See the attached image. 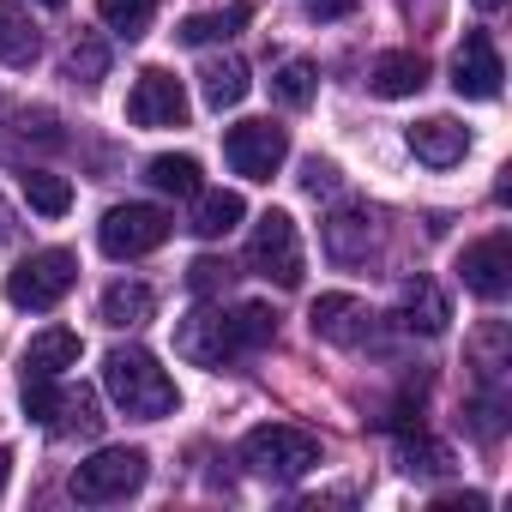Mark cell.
Segmentation results:
<instances>
[{
    "mask_svg": "<svg viewBox=\"0 0 512 512\" xmlns=\"http://www.w3.org/2000/svg\"><path fill=\"white\" fill-rule=\"evenodd\" d=\"M103 386H109V398H115L127 416H139V422H163V416H175V404H181L175 380H169V374L157 368V356L139 350V344H121V350L103 356Z\"/></svg>",
    "mask_w": 512,
    "mask_h": 512,
    "instance_id": "obj_1",
    "label": "cell"
},
{
    "mask_svg": "<svg viewBox=\"0 0 512 512\" xmlns=\"http://www.w3.org/2000/svg\"><path fill=\"white\" fill-rule=\"evenodd\" d=\"M241 464L260 482H302L320 464V440L308 428H290V422H260L241 434Z\"/></svg>",
    "mask_w": 512,
    "mask_h": 512,
    "instance_id": "obj_2",
    "label": "cell"
},
{
    "mask_svg": "<svg viewBox=\"0 0 512 512\" xmlns=\"http://www.w3.org/2000/svg\"><path fill=\"white\" fill-rule=\"evenodd\" d=\"M145 476H151L145 446H103V452H91V458L73 470L67 488H73V500H85V506H115V500L139 494Z\"/></svg>",
    "mask_w": 512,
    "mask_h": 512,
    "instance_id": "obj_3",
    "label": "cell"
},
{
    "mask_svg": "<svg viewBox=\"0 0 512 512\" xmlns=\"http://www.w3.org/2000/svg\"><path fill=\"white\" fill-rule=\"evenodd\" d=\"M247 266L272 278L278 290H296L302 284V235H296V217L290 211H260V223H253V241H247Z\"/></svg>",
    "mask_w": 512,
    "mask_h": 512,
    "instance_id": "obj_4",
    "label": "cell"
},
{
    "mask_svg": "<svg viewBox=\"0 0 512 512\" xmlns=\"http://www.w3.org/2000/svg\"><path fill=\"white\" fill-rule=\"evenodd\" d=\"M73 284H79V260L67 247H43V253H31L19 272H7V302L31 308V314H49Z\"/></svg>",
    "mask_w": 512,
    "mask_h": 512,
    "instance_id": "obj_5",
    "label": "cell"
},
{
    "mask_svg": "<svg viewBox=\"0 0 512 512\" xmlns=\"http://www.w3.org/2000/svg\"><path fill=\"white\" fill-rule=\"evenodd\" d=\"M169 211H157V205H115L103 223H97V241H103V253L109 260H145V253H157L163 241H169Z\"/></svg>",
    "mask_w": 512,
    "mask_h": 512,
    "instance_id": "obj_6",
    "label": "cell"
},
{
    "mask_svg": "<svg viewBox=\"0 0 512 512\" xmlns=\"http://www.w3.org/2000/svg\"><path fill=\"white\" fill-rule=\"evenodd\" d=\"M223 157L247 181H272L284 169V157H290V133L278 121H241V127L223 133Z\"/></svg>",
    "mask_w": 512,
    "mask_h": 512,
    "instance_id": "obj_7",
    "label": "cell"
},
{
    "mask_svg": "<svg viewBox=\"0 0 512 512\" xmlns=\"http://www.w3.org/2000/svg\"><path fill=\"white\" fill-rule=\"evenodd\" d=\"M175 356L193 362V368H223L241 356V338H235V320L223 308H193L181 326H175Z\"/></svg>",
    "mask_w": 512,
    "mask_h": 512,
    "instance_id": "obj_8",
    "label": "cell"
},
{
    "mask_svg": "<svg viewBox=\"0 0 512 512\" xmlns=\"http://www.w3.org/2000/svg\"><path fill=\"white\" fill-rule=\"evenodd\" d=\"M458 278H464V290H470V296L500 302V296L512 290V235H506V229H494V235L470 241V247H464V260H458Z\"/></svg>",
    "mask_w": 512,
    "mask_h": 512,
    "instance_id": "obj_9",
    "label": "cell"
},
{
    "mask_svg": "<svg viewBox=\"0 0 512 512\" xmlns=\"http://www.w3.org/2000/svg\"><path fill=\"white\" fill-rule=\"evenodd\" d=\"M500 79H506V67H500L494 37L488 31H464V43L452 55V91L470 97V103H488V97H500Z\"/></svg>",
    "mask_w": 512,
    "mask_h": 512,
    "instance_id": "obj_10",
    "label": "cell"
},
{
    "mask_svg": "<svg viewBox=\"0 0 512 512\" xmlns=\"http://www.w3.org/2000/svg\"><path fill=\"white\" fill-rule=\"evenodd\" d=\"M127 121L133 127H187V91H181V79L163 73V67H145L139 85H133V97H127Z\"/></svg>",
    "mask_w": 512,
    "mask_h": 512,
    "instance_id": "obj_11",
    "label": "cell"
},
{
    "mask_svg": "<svg viewBox=\"0 0 512 512\" xmlns=\"http://www.w3.org/2000/svg\"><path fill=\"white\" fill-rule=\"evenodd\" d=\"M368 302L362 296H320L314 308H308V326H314V338H326V344H362L368 338Z\"/></svg>",
    "mask_w": 512,
    "mask_h": 512,
    "instance_id": "obj_12",
    "label": "cell"
},
{
    "mask_svg": "<svg viewBox=\"0 0 512 512\" xmlns=\"http://www.w3.org/2000/svg\"><path fill=\"white\" fill-rule=\"evenodd\" d=\"M326 253L338 266H362L374 253V211L368 205H338L326 217Z\"/></svg>",
    "mask_w": 512,
    "mask_h": 512,
    "instance_id": "obj_13",
    "label": "cell"
},
{
    "mask_svg": "<svg viewBox=\"0 0 512 512\" xmlns=\"http://www.w3.org/2000/svg\"><path fill=\"white\" fill-rule=\"evenodd\" d=\"M404 139H410L416 163H428V169H452V163H464V151H470V133H464L452 115H428V121H416Z\"/></svg>",
    "mask_w": 512,
    "mask_h": 512,
    "instance_id": "obj_14",
    "label": "cell"
},
{
    "mask_svg": "<svg viewBox=\"0 0 512 512\" xmlns=\"http://www.w3.org/2000/svg\"><path fill=\"white\" fill-rule=\"evenodd\" d=\"M422 85H428V61H422L416 49H392V55H380V61L368 67V91H374V97H386V103L416 97Z\"/></svg>",
    "mask_w": 512,
    "mask_h": 512,
    "instance_id": "obj_15",
    "label": "cell"
},
{
    "mask_svg": "<svg viewBox=\"0 0 512 512\" xmlns=\"http://www.w3.org/2000/svg\"><path fill=\"white\" fill-rule=\"evenodd\" d=\"M446 320H452V308H446V296H440L428 278H410V284L398 290V326H404V332L440 338V332H446Z\"/></svg>",
    "mask_w": 512,
    "mask_h": 512,
    "instance_id": "obj_16",
    "label": "cell"
},
{
    "mask_svg": "<svg viewBox=\"0 0 512 512\" xmlns=\"http://www.w3.org/2000/svg\"><path fill=\"white\" fill-rule=\"evenodd\" d=\"M247 85H253V79H247V61H241V55H217V61L199 67V97H205V109H217V115L235 109V103L247 97Z\"/></svg>",
    "mask_w": 512,
    "mask_h": 512,
    "instance_id": "obj_17",
    "label": "cell"
},
{
    "mask_svg": "<svg viewBox=\"0 0 512 512\" xmlns=\"http://www.w3.org/2000/svg\"><path fill=\"white\" fill-rule=\"evenodd\" d=\"M247 217V205H241V193H229V187H199L193 193V217H187V229L199 235V241H217V235H229L235 223Z\"/></svg>",
    "mask_w": 512,
    "mask_h": 512,
    "instance_id": "obj_18",
    "label": "cell"
},
{
    "mask_svg": "<svg viewBox=\"0 0 512 512\" xmlns=\"http://www.w3.org/2000/svg\"><path fill=\"white\" fill-rule=\"evenodd\" d=\"M157 314V296H151V284H139V278H121V284H109L103 290V326H115V332H133V326H145Z\"/></svg>",
    "mask_w": 512,
    "mask_h": 512,
    "instance_id": "obj_19",
    "label": "cell"
},
{
    "mask_svg": "<svg viewBox=\"0 0 512 512\" xmlns=\"http://www.w3.org/2000/svg\"><path fill=\"white\" fill-rule=\"evenodd\" d=\"M67 368H79V332L49 326V332H37V338L25 344V374H49V380H61Z\"/></svg>",
    "mask_w": 512,
    "mask_h": 512,
    "instance_id": "obj_20",
    "label": "cell"
},
{
    "mask_svg": "<svg viewBox=\"0 0 512 512\" xmlns=\"http://www.w3.org/2000/svg\"><path fill=\"white\" fill-rule=\"evenodd\" d=\"M253 19V7H247V0H229V7L223 13H193V19H181V43H193V49H205V43H229L241 25Z\"/></svg>",
    "mask_w": 512,
    "mask_h": 512,
    "instance_id": "obj_21",
    "label": "cell"
},
{
    "mask_svg": "<svg viewBox=\"0 0 512 512\" xmlns=\"http://www.w3.org/2000/svg\"><path fill=\"white\" fill-rule=\"evenodd\" d=\"M31 61H37V25L13 0H0V67H31Z\"/></svg>",
    "mask_w": 512,
    "mask_h": 512,
    "instance_id": "obj_22",
    "label": "cell"
},
{
    "mask_svg": "<svg viewBox=\"0 0 512 512\" xmlns=\"http://www.w3.org/2000/svg\"><path fill=\"white\" fill-rule=\"evenodd\" d=\"M19 187H25V205L43 211V217H67L73 211V181L55 175V169H25Z\"/></svg>",
    "mask_w": 512,
    "mask_h": 512,
    "instance_id": "obj_23",
    "label": "cell"
},
{
    "mask_svg": "<svg viewBox=\"0 0 512 512\" xmlns=\"http://www.w3.org/2000/svg\"><path fill=\"white\" fill-rule=\"evenodd\" d=\"M145 181H151L157 193L193 199V193H199V157H175V151H163V157L145 163Z\"/></svg>",
    "mask_w": 512,
    "mask_h": 512,
    "instance_id": "obj_24",
    "label": "cell"
},
{
    "mask_svg": "<svg viewBox=\"0 0 512 512\" xmlns=\"http://www.w3.org/2000/svg\"><path fill=\"white\" fill-rule=\"evenodd\" d=\"M49 428H55V434H85V440H91V434L103 428L97 392H85V386H79V392H61V398H55V416H49Z\"/></svg>",
    "mask_w": 512,
    "mask_h": 512,
    "instance_id": "obj_25",
    "label": "cell"
},
{
    "mask_svg": "<svg viewBox=\"0 0 512 512\" xmlns=\"http://www.w3.org/2000/svg\"><path fill=\"white\" fill-rule=\"evenodd\" d=\"M314 91H320V67H314V61H284V67L272 73V97H278L284 109H308Z\"/></svg>",
    "mask_w": 512,
    "mask_h": 512,
    "instance_id": "obj_26",
    "label": "cell"
},
{
    "mask_svg": "<svg viewBox=\"0 0 512 512\" xmlns=\"http://www.w3.org/2000/svg\"><path fill=\"white\" fill-rule=\"evenodd\" d=\"M235 338H241V356H253V350H266L272 338H278V314L266 308V302H241L235 314Z\"/></svg>",
    "mask_w": 512,
    "mask_h": 512,
    "instance_id": "obj_27",
    "label": "cell"
},
{
    "mask_svg": "<svg viewBox=\"0 0 512 512\" xmlns=\"http://www.w3.org/2000/svg\"><path fill=\"white\" fill-rule=\"evenodd\" d=\"M97 13H103V25H109V31H121V37L133 43V37H145V31H151L157 0H97Z\"/></svg>",
    "mask_w": 512,
    "mask_h": 512,
    "instance_id": "obj_28",
    "label": "cell"
},
{
    "mask_svg": "<svg viewBox=\"0 0 512 512\" xmlns=\"http://www.w3.org/2000/svg\"><path fill=\"white\" fill-rule=\"evenodd\" d=\"M103 73H109V49H103L97 37H79V43L67 49V79L91 91V85H103Z\"/></svg>",
    "mask_w": 512,
    "mask_h": 512,
    "instance_id": "obj_29",
    "label": "cell"
},
{
    "mask_svg": "<svg viewBox=\"0 0 512 512\" xmlns=\"http://www.w3.org/2000/svg\"><path fill=\"white\" fill-rule=\"evenodd\" d=\"M398 458H404V470H410V476H440V470L452 464V458H446V446H434L422 428H416V434L404 428V446H398Z\"/></svg>",
    "mask_w": 512,
    "mask_h": 512,
    "instance_id": "obj_30",
    "label": "cell"
},
{
    "mask_svg": "<svg viewBox=\"0 0 512 512\" xmlns=\"http://www.w3.org/2000/svg\"><path fill=\"white\" fill-rule=\"evenodd\" d=\"M500 410H506V398H500V386H488L482 398H470V410H464V428H470L476 440H500Z\"/></svg>",
    "mask_w": 512,
    "mask_h": 512,
    "instance_id": "obj_31",
    "label": "cell"
},
{
    "mask_svg": "<svg viewBox=\"0 0 512 512\" xmlns=\"http://www.w3.org/2000/svg\"><path fill=\"white\" fill-rule=\"evenodd\" d=\"M55 398H61V386H55L49 374H25V392H19V404H25V416H31V422H43V428H49V416H55Z\"/></svg>",
    "mask_w": 512,
    "mask_h": 512,
    "instance_id": "obj_32",
    "label": "cell"
},
{
    "mask_svg": "<svg viewBox=\"0 0 512 512\" xmlns=\"http://www.w3.org/2000/svg\"><path fill=\"white\" fill-rule=\"evenodd\" d=\"M187 284H193V296H217L229 284V260H211V253H205V260L187 266Z\"/></svg>",
    "mask_w": 512,
    "mask_h": 512,
    "instance_id": "obj_33",
    "label": "cell"
},
{
    "mask_svg": "<svg viewBox=\"0 0 512 512\" xmlns=\"http://www.w3.org/2000/svg\"><path fill=\"white\" fill-rule=\"evenodd\" d=\"M302 193H308V199H332V193H338V163L308 157V163H302Z\"/></svg>",
    "mask_w": 512,
    "mask_h": 512,
    "instance_id": "obj_34",
    "label": "cell"
},
{
    "mask_svg": "<svg viewBox=\"0 0 512 512\" xmlns=\"http://www.w3.org/2000/svg\"><path fill=\"white\" fill-rule=\"evenodd\" d=\"M356 13V0H308V19H344Z\"/></svg>",
    "mask_w": 512,
    "mask_h": 512,
    "instance_id": "obj_35",
    "label": "cell"
},
{
    "mask_svg": "<svg viewBox=\"0 0 512 512\" xmlns=\"http://www.w3.org/2000/svg\"><path fill=\"white\" fill-rule=\"evenodd\" d=\"M13 235H19V223H13V211H7V205H0V241H13Z\"/></svg>",
    "mask_w": 512,
    "mask_h": 512,
    "instance_id": "obj_36",
    "label": "cell"
},
{
    "mask_svg": "<svg viewBox=\"0 0 512 512\" xmlns=\"http://www.w3.org/2000/svg\"><path fill=\"white\" fill-rule=\"evenodd\" d=\"M7 476H13V452L0 446V494H7Z\"/></svg>",
    "mask_w": 512,
    "mask_h": 512,
    "instance_id": "obj_37",
    "label": "cell"
},
{
    "mask_svg": "<svg viewBox=\"0 0 512 512\" xmlns=\"http://www.w3.org/2000/svg\"><path fill=\"white\" fill-rule=\"evenodd\" d=\"M476 7H482V13H500V7H506V0H476Z\"/></svg>",
    "mask_w": 512,
    "mask_h": 512,
    "instance_id": "obj_38",
    "label": "cell"
},
{
    "mask_svg": "<svg viewBox=\"0 0 512 512\" xmlns=\"http://www.w3.org/2000/svg\"><path fill=\"white\" fill-rule=\"evenodd\" d=\"M37 7H49V13H61V7H67V0H37Z\"/></svg>",
    "mask_w": 512,
    "mask_h": 512,
    "instance_id": "obj_39",
    "label": "cell"
}]
</instances>
